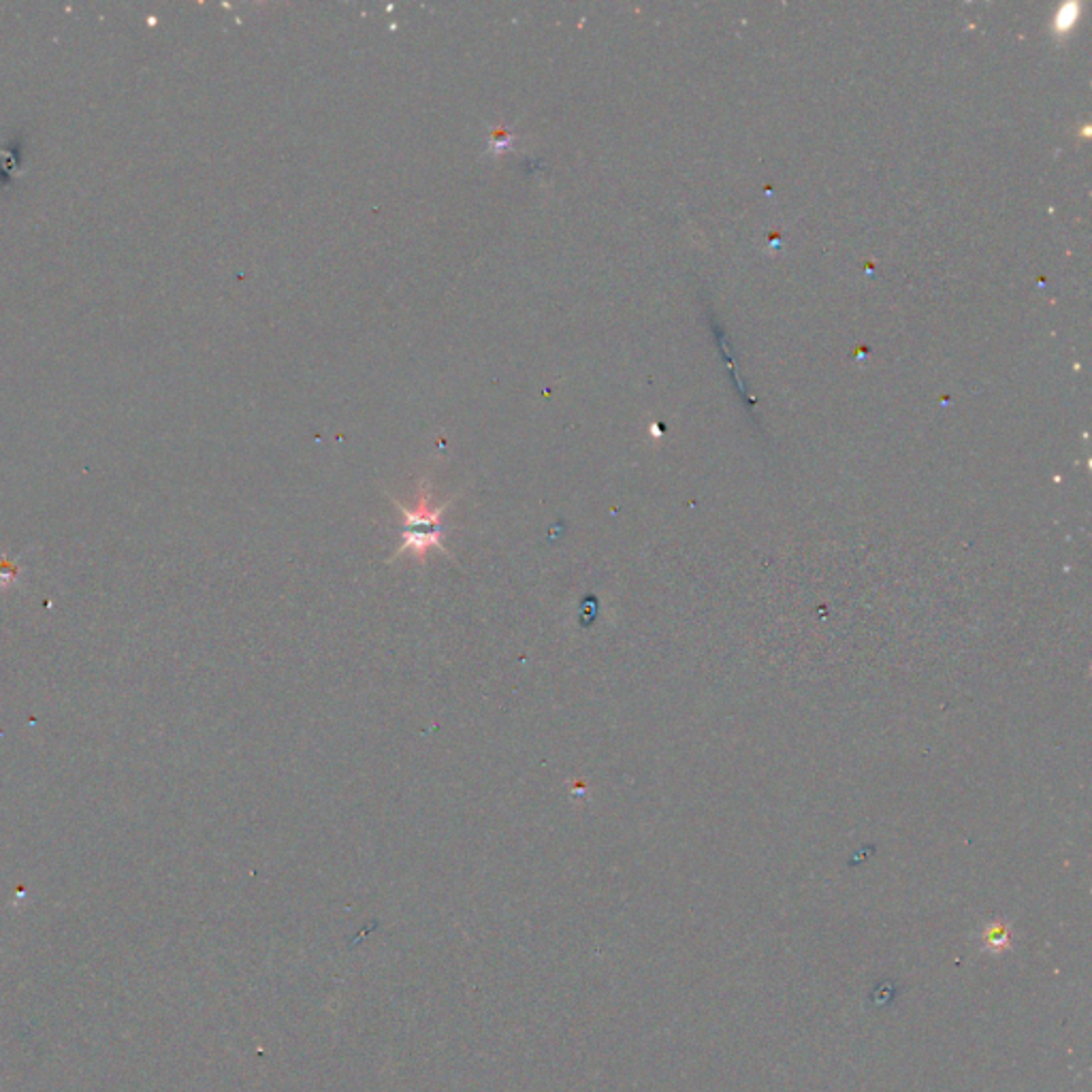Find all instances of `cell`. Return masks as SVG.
<instances>
[{
	"label": "cell",
	"mask_w": 1092,
	"mask_h": 1092,
	"mask_svg": "<svg viewBox=\"0 0 1092 1092\" xmlns=\"http://www.w3.org/2000/svg\"><path fill=\"white\" fill-rule=\"evenodd\" d=\"M448 504H451V501L436 506L434 499H431L429 487L420 491L419 501L414 508H406L401 506L400 501H395V508L400 510L403 521H401V544L398 546V551H395L393 559H398L406 553H412L414 557L422 563L431 549L442 551L448 559H453L451 551H448L442 542L444 536L442 515Z\"/></svg>",
	"instance_id": "6da1fadb"
}]
</instances>
